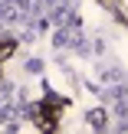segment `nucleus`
Listing matches in <instances>:
<instances>
[{
	"mask_svg": "<svg viewBox=\"0 0 128 134\" xmlns=\"http://www.w3.org/2000/svg\"><path fill=\"white\" fill-rule=\"evenodd\" d=\"M89 121H92V128H105V115L102 111H89Z\"/></svg>",
	"mask_w": 128,
	"mask_h": 134,
	"instance_id": "1",
	"label": "nucleus"
},
{
	"mask_svg": "<svg viewBox=\"0 0 128 134\" xmlns=\"http://www.w3.org/2000/svg\"><path fill=\"white\" fill-rule=\"evenodd\" d=\"M26 69H30V72H33V75H36V72H39V69H43V62H36V59H30V62H26Z\"/></svg>",
	"mask_w": 128,
	"mask_h": 134,
	"instance_id": "2",
	"label": "nucleus"
}]
</instances>
